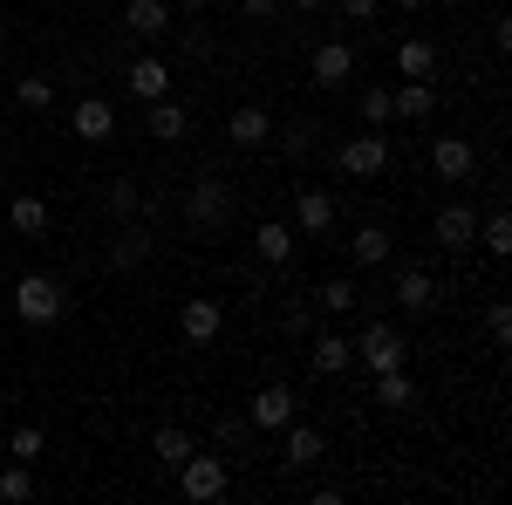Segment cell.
<instances>
[{
  "label": "cell",
  "mask_w": 512,
  "mask_h": 505,
  "mask_svg": "<svg viewBox=\"0 0 512 505\" xmlns=\"http://www.w3.org/2000/svg\"><path fill=\"white\" fill-rule=\"evenodd\" d=\"M308 362H315V376H349L355 369V349H349V335H328V328H321L315 342H308Z\"/></svg>",
  "instance_id": "44dd1931"
},
{
  "label": "cell",
  "mask_w": 512,
  "mask_h": 505,
  "mask_svg": "<svg viewBox=\"0 0 512 505\" xmlns=\"http://www.w3.org/2000/svg\"><path fill=\"white\" fill-rule=\"evenodd\" d=\"M342 7V21H376L383 14V0H335Z\"/></svg>",
  "instance_id": "8d00e7d4"
},
{
  "label": "cell",
  "mask_w": 512,
  "mask_h": 505,
  "mask_svg": "<svg viewBox=\"0 0 512 505\" xmlns=\"http://www.w3.org/2000/svg\"><path fill=\"white\" fill-rule=\"evenodd\" d=\"M185 219H192L198 233H219L226 219H233V185L212 171V178H198L192 192H185Z\"/></svg>",
  "instance_id": "3957f363"
},
{
  "label": "cell",
  "mask_w": 512,
  "mask_h": 505,
  "mask_svg": "<svg viewBox=\"0 0 512 505\" xmlns=\"http://www.w3.org/2000/svg\"><path fill=\"white\" fill-rule=\"evenodd\" d=\"M328 226H335V192L301 185V192H294V239H321Z\"/></svg>",
  "instance_id": "ba28073f"
},
{
  "label": "cell",
  "mask_w": 512,
  "mask_h": 505,
  "mask_svg": "<svg viewBox=\"0 0 512 505\" xmlns=\"http://www.w3.org/2000/svg\"><path fill=\"white\" fill-rule=\"evenodd\" d=\"M369 396H376V403H383V410H403V403H410V396H417V383H410V369H383V376H376V389H369Z\"/></svg>",
  "instance_id": "4316f807"
},
{
  "label": "cell",
  "mask_w": 512,
  "mask_h": 505,
  "mask_svg": "<svg viewBox=\"0 0 512 505\" xmlns=\"http://www.w3.org/2000/svg\"><path fill=\"white\" fill-rule=\"evenodd\" d=\"M123 28L137 41H164L171 35V0H130L123 7Z\"/></svg>",
  "instance_id": "2e32d148"
},
{
  "label": "cell",
  "mask_w": 512,
  "mask_h": 505,
  "mask_svg": "<svg viewBox=\"0 0 512 505\" xmlns=\"http://www.w3.org/2000/svg\"><path fill=\"white\" fill-rule=\"evenodd\" d=\"M280 7H301V14H315V7H328V0H280Z\"/></svg>",
  "instance_id": "ab89813d"
},
{
  "label": "cell",
  "mask_w": 512,
  "mask_h": 505,
  "mask_svg": "<svg viewBox=\"0 0 512 505\" xmlns=\"http://www.w3.org/2000/svg\"><path fill=\"white\" fill-rule=\"evenodd\" d=\"M294 410H301V396H294L287 383H267V389H253L246 424H253V430H287V424H294Z\"/></svg>",
  "instance_id": "52a82bcc"
},
{
  "label": "cell",
  "mask_w": 512,
  "mask_h": 505,
  "mask_svg": "<svg viewBox=\"0 0 512 505\" xmlns=\"http://www.w3.org/2000/svg\"><path fill=\"white\" fill-rule=\"evenodd\" d=\"M321 430H308V424H287V444H280V465H294V471H308V465H321Z\"/></svg>",
  "instance_id": "cb8c5ba5"
},
{
  "label": "cell",
  "mask_w": 512,
  "mask_h": 505,
  "mask_svg": "<svg viewBox=\"0 0 512 505\" xmlns=\"http://www.w3.org/2000/svg\"><path fill=\"white\" fill-rule=\"evenodd\" d=\"M123 89H130L137 103H158V96H171V62H164V55H137V62L123 69Z\"/></svg>",
  "instance_id": "8fae6325"
},
{
  "label": "cell",
  "mask_w": 512,
  "mask_h": 505,
  "mask_svg": "<svg viewBox=\"0 0 512 505\" xmlns=\"http://www.w3.org/2000/svg\"><path fill=\"white\" fill-rule=\"evenodd\" d=\"M451 7H465V0H451Z\"/></svg>",
  "instance_id": "f6af8a7d"
},
{
  "label": "cell",
  "mask_w": 512,
  "mask_h": 505,
  "mask_svg": "<svg viewBox=\"0 0 512 505\" xmlns=\"http://www.w3.org/2000/svg\"><path fill=\"white\" fill-rule=\"evenodd\" d=\"M315 151V123H294V130H280V157H308Z\"/></svg>",
  "instance_id": "e575fe53"
},
{
  "label": "cell",
  "mask_w": 512,
  "mask_h": 505,
  "mask_svg": "<svg viewBox=\"0 0 512 505\" xmlns=\"http://www.w3.org/2000/svg\"><path fill=\"white\" fill-rule=\"evenodd\" d=\"M0 171H7V151H0Z\"/></svg>",
  "instance_id": "ee69618b"
},
{
  "label": "cell",
  "mask_w": 512,
  "mask_h": 505,
  "mask_svg": "<svg viewBox=\"0 0 512 505\" xmlns=\"http://www.w3.org/2000/svg\"><path fill=\"white\" fill-rule=\"evenodd\" d=\"M178 328H185V342H192V349H212V342H219V328H226V308H219L212 294H192L185 314H178Z\"/></svg>",
  "instance_id": "9c48e42d"
},
{
  "label": "cell",
  "mask_w": 512,
  "mask_h": 505,
  "mask_svg": "<svg viewBox=\"0 0 512 505\" xmlns=\"http://www.w3.org/2000/svg\"><path fill=\"white\" fill-rule=\"evenodd\" d=\"M7 226H14L21 239H41L48 226H55V212H48V198H41V192H21L14 205H7Z\"/></svg>",
  "instance_id": "ffe728a7"
},
{
  "label": "cell",
  "mask_w": 512,
  "mask_h": 505,
  "mask_svg": "<svg viewBox=\"0 0 512 505\" xmlns=\"http://www.w3.org/2000/svg\"><path fill=\"white\" fill-rule=\"evenodd\" d=\"M0 35H7V7H0Z\"/></svg>",
  "instance_id": "7bdbcfd3"
},
{
  "label": "cell",
  "mask_w": 512,
  "mask_h": 505,
  "mask_svg": "<svg viewBox=\"0 0 512 505\" xmlns=\"http://www.w3.org/2000/svg\"><path fill=\"white\" fill-rule=\"evenodd\" d=\"M349 76H355V48L349 41H321L315 55H308V82H315V89H342Z\"/></svg>",
  "instance_id": "30bf717a"
},
{
  "label": "cell",
  "mask_w": 512,
  "mask_h": 505,
  "mask_svg": "<svg viewBox=\"0 0 512 505\" xmlns=\"http://www.w3.org/2000/svg\"><path fill=\"white\" fill-rule=\"evenodd\" d=\"M151 253H158V239H151V226H123L117 239H110V267L117 273H137V267H151Z\"/></svg>",
  "instance_id": "9a60e30c"
},
{
  "label": "cell",
  "mask_w": 512,
  "mask_h": 505,
  "mask_svg": "<svg viewBox=\"0 0 512 505\" xmlns=\"http://www.w3.org/2000/svg\"><path fill=\"white\" fill-rule=\"evenodd\" d=\"M192 451H198V444H192V430H178V424H164L158 437H151V458H158L164 471H178L185 458H192Z\"/></svg>",
  "instance_id": "d4e9b609"
},
{
  "label": "cell",
  "mask_w": 512,
  "mask_h": 505,
  "mask_svg": "<svg viewBox=\"0 0 512 505\" xmlns=\"http://www.w3.org/2000/svg\"><path fill=\"white\" fill-rule=\"evenodd\" d=\"M178 485H185V499L212 505V499H226V492H233V465H226V458H212V451H192V458L178 465Z\"/></svg>",
  "instance_id": "7a4b0ae2"
},
{
  "label": "cell",
  "mask_w": 512,
  "mask_h": 505,
  "mask_svg": "<svg viewBox=\"0 0 512 505\" xmlns=\"http://www.w3.org/2000/svg\"><path fill=\"white\" fill-rule=\"evenodd\" d=\"M478 246H485L492 260H506V253H512V219H506V212H492V219H478Z\"/></svg>",
  "instance_id": "4dcf8cb0"
},
{
  "label": "cell",
  "mask_w": 512,
  "mask_h": 505,
  "mask_svg": "<svg viewBox=\"0 0 512 505\" xmlns=\"http://www.w3.org/2000/svg\"><path fill=\"white\" fill-rule=\"evenodd\" d=\"M178 7H185V14H205V7H212V0H178Z\"/></svg>",
  "instance_id": "60d3db41"
},
{
  "label": "cell",
  "mask_w": 512,
  "mask_h": 505,
  "mask_svg": "<svg viewBox=\"0 0 512 505\" xmlns=\"http://www.w3.org/2000/svg\"><path fill=\"white\" fill-rule=\"evenodd\" d=\"M362 123H369V130H390V89H383V82H362Z\"/></svg>",
  "instance_id": "1f68e13d"
},
{
  "label": "cell",
  "mask_w": 512,
  "mask_h": 505,
  "mask_svg": "<svg viewBox=\"0 0 512 505\" xmlns=\"http://www.w3.org/2000/svg\"><path fill=\"white\" fill-rule=\"evenodd\" d=\"M315 308L321 314H355L362 308V287H355V280H328V287L315 294Z\"/></svg>",
  "instance_id": "f546056e"
},
{
  "label": "cell",
  "mask_w": 512,
  "mask_h": 505,
  "mask_svg": "<svg viewBox=\"0 0 512 505\" xmlns=\"http://www.w3.org/2000/svg\"><path fill=\"white\" fill-rule=\"evenodd\" d=\"M349 253H355V267H383V260H390V233H383V226H362V233L349 239Z\"/></svg>",
  "instance_id": "83f0119b"
},
{
  "label": "cell",
  "mask_w": 512,
  "mask_h": 505,
  "mask_svg": "<svg viewBox=\"0 0 512 505\" xmlns=\"http://www.w3.org/2000/svg\"><path fill=\"white\" fill-rule=\"evenodd\" d=\"M144 130H151L158 144H178V137L192 130V110H185V103H171V96H158V103H144Z\"/></svg>",
  "instance_id": "e0dca14e"
},
{
  "label": "cell",
  "mask_w": 512,
  "mask_h": 505,
  "mask_svg": "<svg viewBox=\"0 0 512 505\" xmlns=\"http://www.w3.org/2000/svg\"><path fill=\"white\" fill-rule=\"evenodd\" d=\"M41 444H48V437H41L35 424H21L14 437H7V458H21V465H35V458H41Z\"/></svg>",
  "instance_id": "836d02e7"
},
{
  "label": "cell",
  "mask_w": 512,
  "mask_h": 505,
  "mask_svg": "<svg viewBox=\"0 0 512 505\" xmlns=\"http://www.w3.org/2000/svg\"><path fill=\"white\" fill-rule=\"evenodd\" d=\"M14 314H21L28 328H55V321L69 314V294H62V280H55V273H28V280L14 287Z\"/></svg>",
  "instance_id": "6da1fadb"
},
{
  "label": "cell",
  "mask_w": 512,
  "mask_h": 505,
  "mask_svg": "<svg viewBox=\"0 0 512 505\" xmlns=\"http://www.w3.org/2000/svg\"><path fill=\"white\" fill-rule=\"evenodd\" d=\"M431 239L444 246V253H472V239H478V212L465 205V198H451V205H437V219H431Z\"/></svg>",
  "instance_id": "8992f818"
},
{
  "label": "cell",
  "mask_w": 512,
  "mask_h": 505,
  "mask_svg": "<svg viewBox=\"0 0 512 505\" xmlns=\"http://www.w3.org/2000/svg\"><path fill=\"white\" fill-rule=\"evenodd\" d=\"M390 117L431 123V117H437V89H431V82H403V89H390Z\"/></svg>",
  "instance_id": "d6986e66"
},
{
  "label": "cell",
  "mask_w": 512,
  "mask_h": 505,
  "mask_svg": "<svg viewBox=\"0 0 512 505\" xmlns=\"http://www.w3.org/2000/svg\"><path fill=\"white\" fill-rule=\"evenodd\" d=\"M390 7H403V14H417V7H424V0H390Z\"/></svg>",
  "instance_id": "b9f144b4"
},
{
  "label": "cell",
  "mask_w": 512,
  "mask_h": 505,
  "mask_svg": "<svg viewBox=\"0 0 512 505\" xmlns=\"http://www.w3.org/2000/svg\"><path fill=\"white\" fill-rule=\"evenodd\" d=\"M28 499H35V465L14 458V465L0 471V505H28Z\"/></svg>",
  "instance_id": "f1b7e54d"
},
{
  "label": "cell",
  "mask_w": 512,
  "mask_h": 505,
  "mask_svg": "<svg viewBox=\"0 0 512 505\" xmlns=\"http://www.w3.org/2000/svg\"><path fill=\"white\" fill-rule=\"evenodd\" d=\"M390 301L403 314H431L437 308V280L424 267H396V280H390Z\"/></svg>",
  "instance_id": "7c38bea8"
},
{
  "label": "cell",
  "mask_w": 512,
  "mask_h": 505,
  "mask_svg": "<svg viewBox=\"0 0 512 505\" xmlns=\"http://www.w3.org/2000/svg\"><path fill=\"white\" fill-rule=\"evenodd\" d=\"M110 212H117L123 226H130V219H144V212H151L144 185H137V178H117V185H110Z\"/></svg>",
  "instance_id": "484cf974"
},
{
  "label": "cell",
  "mask_w": 512,
  "mask_h": 505,
  "mask_svg": "<svg viewBox=\"0 0 512 505\" xmlns=\"http://www.w3.org/2000/svg\"><path fill=\"white\" fill-rule=\"evenodd\" d=\"M219 444H226V451H239V444H246V424H239V417H226V424H219Z\"/></svg>",
  "instance_id": "74e56055"
},
{
  "label": "cell",
  "mask_w": 512,
  "mask_h": 505,
  "mask_svg": "<svg viewBox=\"0 0 512 505\" xmlns=\"http://www.w3.org/2000/svg\"><path fill=\"white\" fill-rule=\"evenodd\" d=\"M472 164H478L472 137H437V144H431V171L444 178V185H465V178H472Z\"/></svg>",
  "instance_id": "5bb4252c"
},
{
  "label": "cell",
  "mask_w": 512,
  "mask_h": 505,
  "mask_svg": "<svg viewBox=\"0 0 512 505\" xmlns=\"http://www.w3.org/2000/svg\"><path fill=\"white\" fill-rule=\"evenodd\" d=\"M69 130H76L82 144H110V130H117V110H110V96H82L76 110H69Z\"/></svg>",
  "instance_id": "4fadbf2b"
},
{
  "label": "cell",
  "mask_w": 512,
  "mask_h": 505,
  "mask_svg": "<svg viewBox=\"0 0 512 505\" xmlns=\"http://www.w3.org/2000/svg\"><path fill=\"white\" fill-rule=\"evenodd\" d=\"M355 355H362V369H369V376H383V369H403V335H396L390 321H369V328H362V342H349Z\"/></svg>",
  "instance_id": "5b68a950"
},
{
  "label": "cell",
  "mask_w": 512,
  "mask_h": 505,
  "mask_svg": "<svg viewBox=\"0 0 512 505\" xmlns=\"http://www.w3.org/2000/svg\"><path fill=\"white\" fill-rule=\"evenodd\" d=\"M14 103H21V110H35V117H41V110L55 103V82H48V76H21V82H14Z\"/></svg>",
  "instance_id": "d6a6232c"
},
{
  "label": "cell",
  "mask_w": 512,
  "mask_h": 505,
  "mask_svg": "<svg viewBox=\"0 0 512 505\" xmlns=\"http://www.w3.org/2000/svg\"><path fill=\"white\" fill-rule=\"evenodd\" d=\"M246 21H280V0H246Z\"/></svg>",
  "instance_id": "f35d334b"
},
{
  "label": "cell",
  "mask_w": 512,
  "mask_h": 505,
  "mask_svg": "<svg viewBox=\"0 0 512 505\" xmlns=\"http://www.w3.org/2000/svg\"><path fill=\"white\" fill-rule=\"evenodd\" d=\"M335 164H342V178H362V185H369V178L390 171V137H383V130H362V137H349V144L335 151Z\"/></svg>",
  "instance_id": "277c9868"
},
{
  "label": "cell",
  "mask_w": 512,
  "mask_h": 505,
  "mask_svg": "<svg viewBox=\"0 0 512 505\" xmlns=\"http://www.w3.org/2000/svg\"><path fill=\"white\" fill-rule=\"evenodd\" d=\"M253 253H260L267 267L294 260V226H287V219H260V226H253Z\"/></svg>",
  "instance_id": "603a6c76"
},
{
  "label": "cell",
  "mask_w": 512,
  "mask_h": 505,
  "mask_svg": "<svg viewBox=\"0 0 512 505\" xmlns=\"http://www.w3.org/2000/svg\"><path fill=\"white\" fill-rule=\"evenodd\" d=\"M396 76H403V82H431V76H437V48H431L424 35L396 41Z\"/></svg>",
  "instance_id": "7402d4cb"
},
{
  "label": "cell",
  "mask_w": 512,
  "mask_h": 505,
  "mask_svg": "<svg viewBox=\"0 0 512 505\" xmlns=\"http://www.w3.org/2000/svg\"><path fill=\"white\" fill-rule=\"evenodd\" d=\"M485 335H492L499 349L512 342V308H506V301H492V314H485Z\"/></svg>",
  "instance_id": "d590c367"
},
{
  "label": "cell",
  "mask_w": 512,
  "mask_h": 505,
  "mask_svg": "<svg viewBox=\"0 0 512 505\" xmlns=\"http://www.w3.org/2000/svg\"><path fill=\"white\" fill-rule=\"evenodd\" d=\"M226 137H233L239 151H260V144L274 137V117H267L260 103H246V110H233V117H226Z\"/></svg>",
  "instance_id": "ac0fdd59"
}]
</instances>
